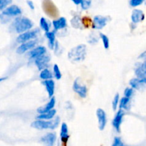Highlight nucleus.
<instances>
[{"label": "nucleus", "instance_id": "31", "mask_svg": "<svg viewBox=\"0 0 146 146\" xmlns=\"http://www.w3.org/2000/svg\"><path fill=\"white\" fill-rule=\"evenodd\" d=\"M11 3L12 0H0V11H2L7 8Z\"/></svg>", "mask_w": 146, "mask_h": 146}, {"label": "nucleus", "instance_id": "5", "mask_svg": "<svg viewBox=\"0 0 146 146\" xmlns=\"http://www.w3.org/2000/svg\"><path fill=\"white\" fill-rule=\"evenodd\" d=\"M38 32V29H34L32 31H27L25 32L21 33L17 37V42L21 44V43L26 42L30 40H33V39L36 38Z\"/></svg>", "mask_w": 146, "mask_h": 146}, {"label": "nucleus", "instance_id": "1", "mask_svg": "<svg viewBox=\"0 0 146 146\" xmlns=\"http://www.w3.org/2000/svg\"><path fill=\"white\" fill-rule=\"evenodd\" d=\"M87 47L85 44H78L71 49L68 53V57L71 61L81 62L86 57Z\"/></svg>", "mask_w": 146, "mask_h": 146}, {"label": "nucleus", "instance_id": "38", "mask_svg": "<svg viewBox=\"0 0 146 146\" xmlns=\"http://www.w3.org/2000/svg\"><path fill=\"white\" fill-rule=\"evenodd\" d=\"M76 5H78V4H81V0H71Z\"/></svg>", "mask_w": 146, "mask_h": 146}, {"label": "nucleus", "instance_id": "7", "mask_svg": "<svg viewBox=\"0 0 146 146\" xmlns=\"http://www.w3.org/2000/svg\"><path fill=\"white\" fill-rule=\"evenodd\" d=\"M96 115L98 120V127L100 130H104L107 124L106 113L103 109L98 108L96 110Z\"/></svg>", "mask_w": 146, "mask_h": 146}, {"label": "nucleus", "instance_id": "17", "mask_svg": "<svg viewBox=\"0 0 146 146\" xmlns=\"http://www.w3.org/2000/svg\"><path fill=\"white\" fill-rule=\"evenodd\" d=\"M42 84L45 86L46 90L48 92V97H52L54 94V90H55V82L52 80H44Z\"/></svg>", "mask_w": 146, "mask_h": 146}, {"label": "nucleus", "instance_id": "33", "mask_svg": "<svg viewBox=\"0 0 146 146\" xmlns=\"http://www.w3.org/2000/svg\"><path fill=\"white\" fill-rule=\"evenodd\" d=\"M145 0H130V5L133 7H136L141 5Z\"/></svg>", "mask_w": 146, "mask_h": 146}, {"label": "nucleus", "instance_id": "12", "mask_svg": "<svg viewBox=\"0 0 146 146\" xmlns=\"http://www.w3.org/2000/svg\"><path fill=\"white\" fill-rule=\"evenodd\" d=\"M124 116V111L121 109H120L118 111V113L115 115V117L113 120L112 125L114 127V128L117 130L118 132H120V129H121V125L122 123L123 118Z\"/></svg>", "mask_w": 146, "mask_h": 146}, {"label": "nucleus", "instance_id": "23", "mask_svg": "<svg viewBox=\"0 0 146 146\" xmlns=\"http://www.w3.org/2000/svg\"><path fill=\"white\" fill-rule=\"evenodd\" d=\"M46 37L48 40V46L51 49L54 48V45H55V41H56V35L54 31H46L45 34Z\"/></svg>", "mask_w": 146, "mask_h": 146}, {"label": "nucleus", "instance_id": "11", "mask_svg": "<svg viewBox=\"0 0 146 146\" xmlns=\"http://www.w3.org/2000/svg\"><path fill=\"white\" fill-rule=\"evenodd\" d=\"M50 61V57L48 55H44L41 56V57H38L35 60V64L36 65L37 68L39 70H42L44 69H46V67H48V62Z\"/></svg>", "mask_w": 146, "mask_h": 146}, {"label": "nucleus", "instance_id": "32", "mask_svg": "<svg viewBox=\"0 0 146 146\" xmlns=\"http://www.w3.org/2000/svg\"><path fill=\"white\" fill-rule=\"evenodd\" d=\"M119 103V94L116 93L114 97L113 100L112 101V107L113 110H116L117 107H118V104Z\"/></svg>", "mask_w": 146, "mask_h": 146}, {"label": "nucleus", "instance_id": "19", "mask_svg": "<svg viewBox=\"0 0 146 146\" xmlns=\"http://www.w3.org/2000/svg\"><path fill=\"white\" fill-rule=\"evenodd\" d=\"M145 62L140 63L139 65L137 66L135 70V74L137 78L143 79L146 78V70H145Z\"/></svg>", "mask_w": 146, "mask_h": 146}, {"label": "nucleus", "instance_id": "35", "mask_svg": "<svg viewBox=\"0 0 146 146\" xmlns=\"http://www.w3.org/2000/svg\"><path fill=\"white\" fill-rule=\"evenodd\" d=\"M112 146H124V144L120 137H116L114 138L113 143Z\"/></svg>", "mask_w": 146, "mask_h": 146}, {"label": "nucleus", "instance_id": "18", "mask_svg": "<svg viewBox=\"0 0 146 146\" xmlns=\"http://www.w3.org/2000/svg\"><path fill=\"white\" fill-rule=\"evenodd\" d=\"M53 26L54 27V30L55 31H58L59 29H64L67 26V22L66 19L64 17H61L60 18H58V19L54 20L52 21Z\"/></svg>", "mask_w": 146, "mask_h": 146}, {"label": "nucleus", "instance_id": "20", "mask_svg": "<svg viewBox=\"0 0 146 146\" xmlns=\"http://www.w3.org/2000/svg\"><path fill=\"white\" fill-rule=\"evenodd\" d=\"M145 82L146 78H133L130 80L129 84L131 86V88L135 89V90H139L141 88V85H144L145 84Z\"/></svg>", "mask_w": 146, "mask_h": 146}, {"label": "nucleus", "instance_id": "16", "mask_svg": "<svg viewBox=\"0 0 146 146\" xmlns=\"http://www.w3.org/2000/svg\"><path fill=\"white\" fill-rule=\"evenodd\" d=\"M46 52V49L44 46H39L38 47L33 49L29 52V56L31 58L36 59L41 56L44 55Z\"/></svg>", "mask_w": 146, "mask_h": 146}, {"label": "nucleus", "instance_id": "13", "mask_svg": "<svg viewBox=\"0 0 146 146\" xmlns=\"http://www.w3.org/2000/svg\"><path fill=\"white\" fill-rule=\"evenodd\" d=\"M56 140V135L54 133H47L41 138V141L45 146H54Z\"/></svg>", "mask_w": 146, "mask_h": 146}, {"label": "nucleus", "instance_id": "27", "mask_svg": "<svg viewBox=\"0 0 146 146\" xmlns=\"http://www.w3.org/2000/svg\"><path fill=\"white\" fill-rule=\"evenodd\" d=\"M40 27H41V29H42L44 31H45L46 32L49 31L50 24H48V21H47L44 17H41V18L40 19Z\"/></svg>", "mask_w": 146, "mask_h": 146}, {"label": "nucleus", "instance_id": "24", "mask_svg": "<svg viewBox=\"0 0 146 146\" xmlns=\"http://www.w3.org/2000/svg\"><path fill=\"white\" fill-rule=\"evenodd\" d=\"M40 78L44 80H51L53 77L52 73L51 72L50 70H48V69H44L41 71L40 73Z\"/></svg>", "mask_w": 146, "mask_h": 146}, {"label": "nucleus", "instance_id": "14", "mask_svg": "<svg viewBox=\"0 0 146 146\" xmlns=\"http://www.w3.org/2000/svg\"><path fill=\"white\" fill-rule=\"evenodd\" d=\"M56 103V99L55 97L53 96L52 97H51V100H49L48 103L46 104L45 106H43V107H40L37 109V113L38 114H43V113H45L46 112L50 111V110H53L55 106Z\"/></svg>", "mask_w": 146, "mask_h": 146}, {"label": "nucleus", "instance_id": "22", "mask_svg": "<svg viewBox=\"0 0 146 146\" xmlns=\"http://www.w3.org/2000/svg\"><path fill=\"white\" fill-rule=\"evenodd\" d=\"M56 113V110L53 109V110H50V111L46 112L43 114H39V115L37 116V120H51L53 117L55 116Z\"/></svg>", "mask_w": 146, "mask_h": 146}, {"label": "nucleus", "instance_id": "2", "mask_svg": "<svg viewBox=\"0 0 146 146\" xmlns=\"http://www.w3.org/2000/svg\"><path fill=\"white\" fill-rule=\"evenodd\" d=\"M60 123L59 117H57L56 119L49 120H36L31 123V127L37 130H46V129H50V130H54L58 126Z\"/></svg>", "mask_w": 146, "mask_h": 146}, {"label": "nucleus", "instance_id": "37", "mask_svg": "<svg viewBox=\"0 0 146 146\" xmlns=\"http://www.w3.org/2000/svg\"><path fill=\"white\" fill-rule=\"evenodd\" d=\"M27 4H28L29 7V8L31 9V10H34V9H35V7H34V2H33L32 1H31V0H27Z\"/></svg>", "mask_w": 146, "mask_h": 146}, {"label": "nucleus", "instance_id": "9", "mask_svg": "<svg viewBox=\"0 0 146 146\" xmlns=\"http://www.w3.org/2000/svg\"><path fill=\"white\" fill-rule=\"evenodd\" d=\"M21 14V9L17 5L13 4L4 9L2 11V15L7 16V17H14L18 16Z\"/></svg>", "mask_w": 146, "mask_h": 146}, {"label": "nucleus", "instance_id": "10", "mask_svg": "<svg viewBox=\"0 0 146 146\" xmlns=\"http://www.w3.org/2000/svg\"><path fill=\"white\" fill-rule=\"evenodd\" d=\"M36 42L35 40H30V41L26 42L21 43L17 49V53L21 54L25 53L28 50H31V49L34 48L35 47Z\"/></svg>", "mask_w": 146, "mask_h": 146}, {"label": "nucleus", "instance_id": "36", "mask_svg": "<svg viewBox=\"0 0 146 146\" xmlns=\"http://www.w3.org/2000/svg\"><path fill=\"white\" fill-rule=\"evenodd\" d=\"M82 23H83V25L85 26V27H89L91 24V19H90V18L86 17L83 19Z\"/></svg>", "mask_w": 146, "mask_h": 146}, {"label": "nucleus", "instance_id": "30", "mask_svg": "<svg viewBox=\"0 0 146 146\" xmlns=\"http://www.w3.org/2000/svg\"><path fill=\"white\" fill-rule=\"evenodd\" d=\"M54 77H56V80H60V79L61 78V77H62L59 67H58V64H55L54 65Z\"/></svg>", "mask_w": 146, "mask_h": 146}, {"label": "nucleus", "instance_id": "8", "mask_svg": "<svg viewBox=\"0 0 146 146\" xmlns=\"http://www.w3.org/2000/svg\"><path fill=\"white\" fill-rule=\"evenodd\" d=\"M108 22V18L101 15H96L94 17L93 21V28L96 29H101L106 27Z\"/></svg>", "mask_w": 146, "mask_h": 146}, {"label": "nucleus", "instance_id": "3", "mask_svg": "<svg viewBox=\"0 0 146 146\" xmlns=\"http://www.w3.org/2000/svg\"><path fill=\"white\" fill-rule=\"evenodd\" d=\"M16 31L19 34L29 31L33 27V22L29 18L25 17H19L14 22Z\"/></svg>", "mask_w": 146, "mask_h": 146}, {"label": "nucleus", "instance_id": "29", "mask_svg": "<svg viewBox=\"0 0 146 146\" xmlns=\"http://www.w3.org/2000/svg\"><path fill=\"white\" fill-rule=\"evenodd\" d=\"M92 3V0H81V8L84 10H87L90 8Z\"/></svg>", "mask_w": 146, "mask_h": 146}, {"label": "nucleus", "instance_id": "26", "mask_svg": "<svg viewBox=\"0 0 146 146\" xmlns=\"http://www.w3.org/2000/svg\"><path fill=\"white\" fill-rule=\"evenodd\" d=\"M71 23L73 26H74V28H81V27H83V23L82 20L79 17L76 16V17H74L71 20Z\"/></svg>", "mask_w": 146, "mask_h": 146}, {"label": "nucleus", "instance_id": "25", "mask_svg": "<svg viewBox=\"0 0 146 146\" xmlns=\"http://www.w3.org/2000/svg\"><path fill=\"white\" fill-rule=\"evenodd\" d=\"M130 102V98H128L126 97H123L121 98V100L119 101V108L121 110H128V104Z\"/></svg>", "mask_w": 146, "mask_h": 146}, {"label": "nucleus", "instance_id": "39", "mask_svg": "<svg viewBox=\"0 0 146 146\" xmlns=\"http://www.w3.org/2000/svg\"><path fill=\"white\" fill-rule=\"evenodd\" d=\"M7 78H8V77H0V82H2V81H4V80H6Z\"/></svg>", "mask_w": 146, "mask_h": 146}, {"label": "nucleus", "instance_id": "28", "mask_svg": "<svg viewBox=\"0 0 146 146\" xmlns=\"http://www.w3.org/2000/svg\"><path fill=\"white\" fill-rule=\"evenodd\" d=\"M99 36L103 42V44H104V48H105L106 50H108V49L109 48V46H110L109 39H108V37H107L106 34H103V33H100Z\"/></svg>", "mask_w": 146, "mask_h": 146}, {"label": "nucleus", "instance_id": "6", "mask_svg": "<svg viewBox=\"0 0 146 146\" xmlns=\"http://www.w3.org/2000/svg\"><path fill=\"white\" fill-rule=\"evenodd\" d=\"M73 89H74V92H76L78 95L82 98H85L87 95V92H88V89L85 84H81L80 82L79 79L76 78L75 81L74 82V84H73Z\"/></svg>", "mask_w": 146, "mask_h": 146}, {"label": "nucleus", "instance_id": "34", "mask_svg": "<svg viewBox=\"0 0 146 146\" xmlns=\"http://www.w3.org/2000/svg\"><path fill=\"white\" fill-rule=\"evenodd\" d=\"M133 94V89L131 88V87H127V88H125V91H124V95H125V97L130 98L132 96Z\"/></svg>", "mask_w": 146, "mask_h": 146}, {"label": "nucleus", "instance_id": "21", "mask_svg": "<svg viewBox=\"0 0 146 146\" xmlns=\"http://www.w3.org/2000/svg\"><path fill=\"white\" fill-rule=\"evenodd\" d=\"M60 137L64 143H66L69 135H68V128L66 123H63L61 124V132H60Z\"/></svg>", "mask_w": 146, "mask_h": 146}, {"label": "nucleus", "instance_id": "4", "mask_svg": "<svg viewBox=\"0 0 146 146\" xmlns=\"http://www.w3.org/2000/svg\"><path fill=\"white\" fill-rule=\"evenodd\" d=\"M43 9L51 17H56L58 15V9L51 0H44L43 1Z\"/></svg>", "mask_w": 146, "mask_h": 146}, {"label": "nucleus", "instance_id": "15", "mask_svg": "<svg viewBox=\"0 0 146 146\" xmlns=\"http://www.w3.org/2000/svg\"><path fill=\"white\" fill-rule=\"evenodd\" d=\"M145 19V14L141 9H135L131 14V20L133 23H138L143 21Z\"/></svg>", "mask_w": 146, "mask_h": 146}]
</instances>
